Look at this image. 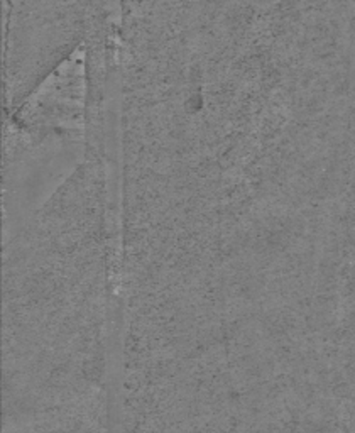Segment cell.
Listing matches in <instances>:
<instances>
[{
	"mask_svg": "<svg viewBox=\"0 0 355 433\" xmlns=\"http://www.w3.org/2000/svg\"><path fill=\"white\" fill-rule=\"evenodd\" d=\"M3 112L14 110L85 37V2L3 0Z\"/></svg>",
	"mask_w": 355,
	"mask_h": 433,
	"instance_id": "obj_1",
	"label": "cell"
},
{
	"mask_svg": "<svg viewBox=\"0 0 355 433\" xmlns=\"http://www.w3.org/2000/svg\"><path fill=\"white\" fill-rule=\"evenodd\" d=\"M76 433H93V422L88 423V425H85L80 432H76Z\"/></svg>",
	"mask_w": 355,
	"mask_h": 433,
	"instance_id": "obj_2",
	"label": "cell"
}]
</instances>
